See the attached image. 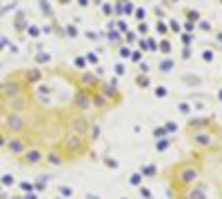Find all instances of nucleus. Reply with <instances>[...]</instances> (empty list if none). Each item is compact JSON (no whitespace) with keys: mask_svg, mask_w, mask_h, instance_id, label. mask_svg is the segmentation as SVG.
<instances>
[{"mask_svg":"<svg viewBox=\"0 0 222 199\" xmlns=\"http://www.w3.org/2000/svg\"><path fill=\"white\" fill-rule=\"evenodd\" d=\"M187 153L160 173L167 199H222V124L211 115L182 126Z\"/></svg>","mask_w":222,"mask_h":199,"instance_id":"f03ea898","label":"nucleus"},{"mask_svg":"<svg viewBox=\"0 0 222 199\" xmlns=\"http://www.w3.org/2000/svg\"><path fill=\"white\" fill-rule=\"evenodd\" d=\"M2 5H5V0H0V11H2Z\"/></svg>","mask_w":222,"mask_h":199,"instance_id":"7ed1b4c3","label":"nucleus"},{"mask_svg":"<svg viewBox=\"0 0 222 199\" xmlns=\"http://www.w3.org/2000/svg\"><path fill=\"white\" fill-rule=\"evenodd\" d=\"M127 102L118 82L67 62L0 75V155L29 173L94 164L104 126Z\"/></svg>","mask_w":222,"mask_h":199,"instance_id":"f257e3e1","label":"nucleus"}]
</instances>
